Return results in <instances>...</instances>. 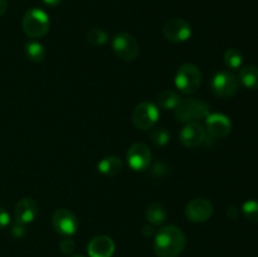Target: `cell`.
Instances as JSON below:
<instances>
[{
    "label": "cell",
    "instance_id": "277c9868",
    "mask_svg": "<svg viewBox=\"0 0 258 257\" xmlns=\"http://www.w3.org/2000/svg\"><path fill=\"white\" fill-rule=\"evenodd\" d=\"M202 85V72L193 63L180 66L175 73V86L180 92L191 95L197 92Z\"/></svg>",
    "mask_w": 258,
    "mask_h": 257
},
{
    "label": "cell",
    "instance_id": "484cf974",
    "mask_svg": "<svg viewBox=\"0 0 258 257\" xmlns=\"http://www.w3.org/2000/svg\"><path fill=\"white\" fill-rule=\"evenodd\" d=\"M12 234L15 238H22L25 234V224L19 223V222H15L14 226L12 227Z\"/></svg>",
    "mask_w": 258,
    "mask_h": 257
},
{
    "label": "cell",
    "instance_id": "2e32d148",
    "mask_svg": "<svg viewBox=\"0 0 258 257\" xmlns=\"http://www.w3.org/2000/svg\"><path fill=\"white\" fill-rule=\"evenodd\" d=\"M97 169L101 174L106 176H115L123 169V163L120 158L115 155H108L101 159L97 164Z\"/></svg>",
    "mask_w": 258,
    "mask_h": 257
},
{
    "label": "cell",
    "instance_id": "5bb4252c",
    "mask_svg": "<svg viewBox=\"0 0 258 257\" xmlns=\"http://www.w3.org/2000/svg\"><path fill=\"white\" fill-rule=\"evenodd\" d=\"M38 212H39V207L34 199L29 198V197L22 198L18 202L14 209L15 222H19L22 224L32 223L35 217L38 216Z\"/></svg>",
    "mask_w": 258,
    "mask_h": 257
},
{
    "label": "cell",
    "instance_id": "603a6c76",
    "mask_svg": "<svg viewBox=\"0 0 258 257\" xmlns=\"http://www.w3.org/2000/svg\"><path fill=\"white\" fill-rule=\"evenodd\" d=\"M150 140L156 146H165L170 141V133L166 128L159 127L155 128L150 134Z\"/></svg>",
    "mask_w": 258,
    "mask_h": 257
},
{
    "label": "cell",
    "instance_id": "52a82bcc",
    "mask_svg": "<svg viewBox=\"0 0 258 257\" xmlns=\"http://www.w3.org/2000/svg\"><path fill=\"white\" fill-rule=\"evenodd\" d=\"M239 88V81L233 73L222 71L214 75L212 80V91L214 95L222 98H229L237 93Z\"/></svg>",
    "mask_w": 258,
    "mask_h": 257
},
{
    "label": "cell",
    "instance_id": "7c38bea8",
    "mask_svg": "<svg viewBox=\"0 0 258 257\" xmlns=\"http://www.w3.org/2000/svg\"><path fill=\"white\" fill-rule=\"evenodd\" d=\"M180 143L185 148L194 149L198 148L203 143H206L207 131L206 127L201 122H189L184 125V127L179 134Z\"/></svg>",
    "mask_w": 258,
    "mask_h": 257
},
{
    "label": "cell",
    "instance_id": "7402d4cb",
    "mask_svg": "<svg viewBox=\"0 0 258 257\" xmlns=\"http://www.w3.org/2000/svg\"><path fill=\"white\" fill-rule=\"evenodd\" d=\"M87 40L92 45H103L108 40V34L101 28H92L87 33Z\"/></svg>",
    "mask_w": 258,
    "mask_h": 257
},
{
    "label": "cell",
    "instance_id": "f1b7e54d",
    "mask_svg": "<svg viewBox=\"0 0 258 257\" xmlns=\"http://www.w3.org/2000/svg\"><path fill=\"white\" fill-rule=\"evenodd\" d=\"M143 234L145 237H150L154 234V226L151 224H146V226L143 227Z\"/></svg>",
    "mask_w": 258,
    "mask_h": 257
},
{
    "label": "cell",
    "instance_id": "6da1fadb",
    "mask_svg": "<svg viewBox=\"0 0 258 257\" xmlns=\"http://www.w3.org/2000/svg\"><path fill=\"white\" fill-rule=\"evenodd\" d=\"M184 232L176 226H164L155 233L154 252L158 257H178L185 248Z\"/></svg>",
    "mask_w": 258,
    "mask_h": 257
},
{
    "label": "cell",
    "instance_id": "30bf717a",
    "mask_svg": "<svg viewBox=\"0 0 258 257\" xmlns=\"http://www.w3.org/2000/svg\"><path fill=\"white\" fill-rule=\"evenodd\" d=\"M163 33L170 42L183 43L191 37V25L181 18H173L165 23Z\"/></svg>",
    "mask_w": 258,
    "mask_h": 257
},
{
    "label": "cell",
    "instance_id": "ba28073f",
    "mask_svg": "<svg viewBox=\"0 0 258 257\" xmlns=\"http://www.w3.org/2000/svg\"><path fill=\"white\" fill-rule=\"evenodd\" d=\"M126 159H127L128 166L133 170L144 171L150 166L153 155L148 145L143 143H135L128 148Z\"/></svg>",
    "mask_w": 258,
    "mask_h": 257
},
{
    "label": "cell",
    "instance_id": "44dd1931",
    "mask_svg": "<svg viewBox=\"0 0 258 257\" xmlns=\"http://www.w3.org/2000/svg\"><path fill=\"white\" fill-rule=\"evenodd\" d=\"M223 59L227 67L231 70H238L243 63V54L236 48H229L224 52Z\"/></svg>",
    "mask_w": 258,
    "mask_h": 257
},
{
    "label": "cell",
    "instance_id": "5b68a950",
    "mask_svg": "<svg viewBox=\"0 0 258 257\" xmlns=\"http://www.w3.org/2000/svg\"><path fill=\"white\" fill-rule=\"evenodd\" d=\"M159 116H160V112L158 110V106L150 101H144L134 108L131 121L136 128L145 131L158 122Z\"/></svg>",
    "mask_w": 258,
    "mask_h": 257
},
{
    "label": "cell",
    "instance_id": "8992f818",
    "mask_svg": "<svg viewBox=\"0 0 258 257\" xmlns=\"http://www.w3.org/2000/svg\"><path fill=\"white\" fill-rule=\"evenodd\" d=\"M112 49L116 57L120 59L131 62L138 58L140 53V47L135 37L128 33H118L112 39Z\"/></svg>",
    "mask_w": 258,
    "mask_h": 257
},
{
    "label": "cell",
    "instance_id": "f546056e",
    "mask_svg": "<svg viewBox=\"0 0 258 257\" xmlns=\"http://www.w3.org/2000/svg\"><path fill=\"white\" fill-rule=\"evenodd\" d=\"M7 8H8L7 0H0V17L4 15V13L7 12Z\"/></svg>",
    "mask_w": 258,
    "mask_h": 257
},
{
    "label": "cell",
    "instance_id": "9c48e42d",
    "mask_svg": "<svg viewBox=\"0 0 258 257\" xmlns=\"http://www.w3.org/2000/svg\"><path fill=\"white\" fill-rule=\"evenodd\" d=\"M52 224L55 232L64 237L75 234L78 229V219L73 212L70 209L60 208L53 213Z\"/></svg>",
    "mask_w": 258,
    "mask_h": 257
},
{
    "label": "cell",
    "instance_id": "cb8c5ba5",
    "mask_svg": "<svg viewBox=\"0 0 258 257\" xmlns=\"http://www.w3.org/2000/svg\"><path fill=\"white\" fill-rule=\"evenodd\" d=\"M242 212H243L244 217H246L249 222L258 223V202L257 201H247L246 203L242 206Z\"/></svg>",
    "mask_w": 258,
    "mask_h": 257
},
{
    "label": "cell",
    "instance_id": "d6986e66",
    "mask_svg": "<svg viewBox=\"0 0 258 257\" xmlns=\"http://www.w3.org/2000/svg\"><path fill=\"white\" fill-rule=\"evenodd\" d=\"M180 100V96L173 90H163L158 95V105L164 110H174Z\"/></svg>",
    "mask_w": 258,
    "mask_h": 257
},
{
    "label": "cell",
    "instance_id": "7a4b0ae2",
    "mask_svg": "<svg viewBox=\"0 0 258 257\" xmlns=\"http://www.w3.org/2000/svg\"><path fill=\"white\" fill-rule=\"evenodd\" d=\"M174 113L179 122H199L211 113V107L208 103L199 98L189 97L180 100L178 106L174 108Z\"/></svg>",
    "mask_w": 258,
    "mask_h": 257
},
{
    "label": "cell",
    "instance_id": "4fadbf2b",
    "mask_svg": "<svg viewBox=\"0 0 258 257\" xmlns=\"http://www.w3.org/2000/svg\"><path fill=\"white\" fill-rule=\"evenodd\" d=\"M206 131L211 138H226L232 131V122L223 113H209L206 117Z\"/></svg>",
    "mask_w": 258,
    "mask_h": 257
},
{
    "label": "cell",
    "instance_id": "d4e9b609",
    "mask_svg": "<svg viewBox=\"0 0 258 257\" xmlns=\"http://www.w3.org/2000/svg\"><path fill=\"white\" fill-rule=\"evenodd\" d=\"M59 248H60V251H62V253H64V254L73 253L76 249L75 241H73L72 238H70V237H66V238H63L62 241H60Z\"/></svg>",
    "mask_w": 258,
    "mask_h": 257
},
{
    "label": "cell",
    "instance_id": "83f0119b",
    "mask_svg": "<svg viewBox=\"0 0 258 257\" xmlns=\"http://www.w3.org/2000/svg\"><path fill=\"white\" fill-rule=\"evenodd\" d=\"M238 208H236V207H231V208H228V212H227V216L231 219H237L238 218Z\"/></svg>",
    "mask_w": 258,
    "mask_h": 257
},
{
    "label": "cell",
    "instance_id": "4dcf8cb0",
    "mask_svg": "<svg viewBox=\"0 0 258 257\" xmlns=\"http://www.w3.org/2000/svg\"><path fill=\"white\" fill-rule=\"evenodd\" d=\"M43 3L49 7H55V5H59L62 3V0H43Z\"/></svg>",
    "mask_w": 258,
    "mask_h": 257
},
{
    "label": "cell",
    "instance_id": "ac0fdd59",
    "mask_svg": "<svg viewBox=\"0 0 258 257\" xmlns=\"http://www.w3.org/2000/svg\"><path fill=\"white\" fill-rule=\"evenodd\" d=\"M239 82L248 90H258V67L246 66L239 71Z\"/></svg>",
    "mask_w": 258,
    "mask_h": 257
},
{
    "label": "cell",
    "instance_id": "9a60e30c",
    "mask_svg": "<svg viewBox=\"0 0 258 257\" xmlns=\"http://www.w3.org/2000/svg\"><path fill=\"white\" fill-rule=\"evenodd\" d=\"M90 257H111L115 252V242L108 236H96L87 246Z\"/></svg>",
    "mask_w": 258,
    "mask_h": 257
},
{
    "label": "cell",
    "instance_id": "e0dca14e",
    "mask_svg": "<svg viewBox=\"0 0 258 257\" xmlns=\"http://www.w3.org/2000/svg\"><path fill=\"white\" fill-rule=\"evenodd\" d=\"M168 212L166 208L159 202H154L146 209V221L151 224V226H161L165 222Z\"/></svg>",
    "mask_w": 258,
    "mask_h": 257
},
{
    "label": "cell",
    "instance_id": "1f68e13d",
    "mask_svg": "<svg viewBox=\"0 0 258 257\" xmlns=\"http://www.w3.org/2000/svg\"><path fill=\"white\" fill-rule=\"evenodd\" d=\"M71 257H83V256H78V254H77V256H71Z\"/></svg>",
    "mask_w": 258,
    "mask_h": 257
},
{
    "label": "cell",
    "instance_id": "4316f807",
    "mask_svg": "<svg viewBox=\"0 0 258 257\" xmlns=\"http://www.w3.org/2000/svg\"><path fill=\"white\" fill-rule=\"evenodd\" d=\"M10 224V216L7 212V209L0 207V229L7 228Z\"/></svg>",
    "mask_w": 258,
    "mask_h": 257
},
{
    "label": "cell",
    "instance_id": "3957f363",
    "mask_svg": "<svg viewBox=\"0 0 258 257\" xmlns=\"http://www.w3.org/2000/svg\"><path fill=\"white\" fill-rule=\"evenodd\" d=\"M50 22L47 13L38 8L27 10L23 17V30L30 38H42L49 32Z\"/></svg>",
    "mask_w": 258,
    "mask_h": 257
},
{
    "label": "cell",
    "instance_id": "ffe728a7",
    "mask_svg": "<svg viewBox=\"0 0 258 257\" xmlns=\"http://www.w3.org/2000/svg\"><path fill=\"white\" fill-rule=\"evenodd\" d=\"M25 55L30 62H42L45 58V49L37 40H30L25 44Z\"/></svg>",
    "mask_w": 258,
    "mask_h": 257
},
{
    "label": "cell",
    "instance_id": "8fae6325",
    "mask_svg": "<svg viewBox=\"0 0 258 257\" xmlns=\"http://www.w3.org/2000/svg\"><path fill=\"white\" fill-rule=\"evenodd\" d=\"M213 214V204L206 198H194L186 204L185 217L193 223H203Z\"/></svg>",
    "mask_w": 258,
    "mask_h": 257
}]
</instances>
